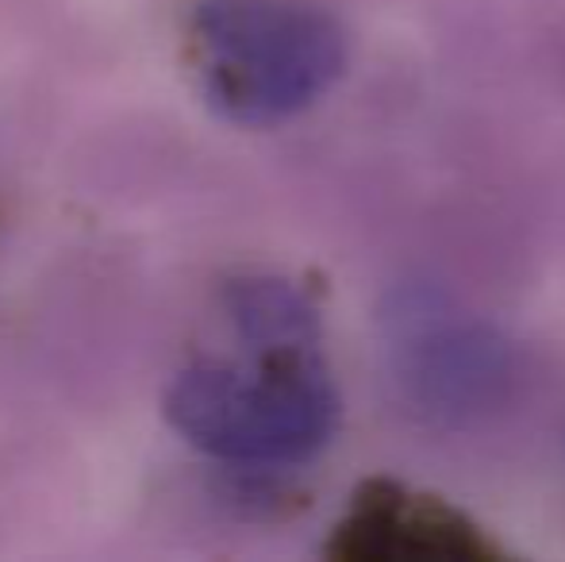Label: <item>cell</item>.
<instances>
[{
  "instance_id": "1",
  "label": "cell",
  "mask_w": 565,
  "mask_h": 562,
  "mask_svg": "<svg viewBox=\"0 0 565 562\" xmlns=\"http://www.w3.org/2000/svg\"><path fill=\"white\" fill-rule=\"evenodd\" d=\"M166 416L212 458L292 466L331 443L339 393L320 351H250L246 362H196L181 370L166 393Z\"/></svg>"
},
{
  "instance_id": "2",
  "label": "cell",
  "mask_w": 565,
  "mask_h": 562,
  "mask_svg": "<svg viewBox=\"0 0 565 562\" xmlns=\"http://www.w3.org/2000/svg\"><path fill=\"white\" fill-rule=\"evenodd\" d=\"M193 35L212 105L246 128L305 113L347 66L339 23L297 0H201Z\"/></svg>"
},
{
  "instance_id": "4",
  "label": "cell",
  "mask_w": 565,
  "mask_h": 562,
  "mask_svg": "<svg viewBox=\"0 0 565 562\" xmlns=\"http://www.w3.org/2000/svg\"><path fill=\"white\" fill-rule=\"evenodd\" d=\"M339 536L350 543V555L373 559H435V555H481V540L473 528L461 524L454 512L439 509L419 497H401L396 489H385L381 497L354 505V517Z\"/></svg>"
},
{
  "instance_id": "5",
  "label": "cell",
  "mask_w": 565,
  "mask_h": 562,
  "mask_svg": "<svg viewBox=\"0 0 565 562\" xmlns=\"http://www.w3.org/2000/svg\"><path fill=\"white\" fill-rule=\"evenodd\" d=\"M227 320L250 351H320V316L297 285L281 278H238L224 293Z\"/></svg>"
},
{
  "instance_id": "3",
  "label": "cell",
  "mask_w": 565,
  "mask_h": 562,
  "mask_svg": "<svg viewBox=\"0 0 565 562\" xmlns=\"http://www.w3.org/2000/svg\"><path fill=\"white\" fill-rule=\"evenodd\" d=\"M388 343L408 393L427 413H477L504 374L500 339L481 324H466L431 293H408L388 316Z\"/></svg>"
}]
</instances>
